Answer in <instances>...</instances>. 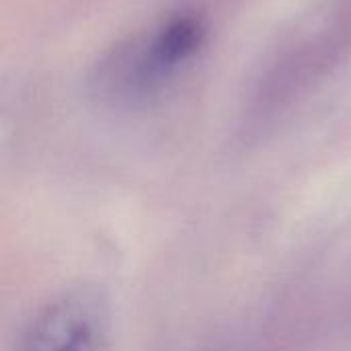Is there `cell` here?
<instances>
[{
  "label": "cell",
  "mask_w": 351,
  "mask_h": 351,
  "mask_svg": "<svg viewBox=\"0 0 351 351\" xmlns=\"http://www.w3.org/2000/svg\"><path fill=\"white\" fill-rule=\"evenodd\" d=\"M14 351H111L105 296L86 284L60 290L25 323Z\"/></svg>",
  "instance_id": "1"
},
{
  "label": "cell",
  "mask_w": 351,
  "mask_h": 351,
  "mask_svg": "<svg viewBox=\"0 0 351 351\" xmlns=\"http://www.w3.org/2000/svg\"><path fill=\"white\" fill-rule=\"evenodd\" d=\"M199 37H202V29L191 19H179L167 25L150 45L146 70L156 74L183 62L187 56L195 51V47L199 45Z\"/></svg>",
  "instance_id": "2"
}]
</instances>
